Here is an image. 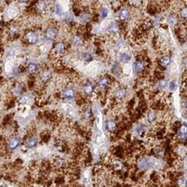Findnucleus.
Listing matches in <instances>:
<instances>
[{
    "mask_svg": "<svg viewBox=\"0 0 187 187\" xmlns=\"http://www.w3.org/2000/svg\"><path fill=\"white\" fill-rule=\"evenodd\" d=\"M155 160L152 158H142L139 161V167L142 170H147L155 165Z\"/></svg>",
    "mask_w": 187,
    "mask_h": 187,
    "instance_id": "f257e3e1",
    "label": "nucleus"
},
{
    "mask_svg": "<svg viewBox=\"0 0 187 187\" xmlns=\"http://www.w3.org/2000/svg\"><path fill=\"white\" fill-rule=\"evenodd\" d=\"M26 40L30 44H35L39 41V35L35 31H29L26 34Z\"/></svg>",
    "mask_w": 187,
    "mask_h": 187,
    "instance_id": "f03ea898",
    "label": "nucleus"
},
{
    "mask_svg": "<svg viewBox=\"0 0 187 187\" xmlns=\"http://www.w3.org/2000/svg\"><path fill=\"white\" fill-rule=\"evenodd\" d=\"M58 35V31L55 28H48L46 30L45 36L47 40H55Z\"/></svg>",
    "mask_w": 187,
    "mask_h": 187,
    "instance_id": "7ed1b4c3",
    "label": "nucleus"
},
{
    "mask_svg": "<svg viewBox=\"0 0 187 187\" xmlns=\"http://www.w3.org/2000/svg\"><path fill=\"white\" fill-rule=\"evenodd\" d=\"M144 68H145V64H144L143 60H136L134 63V71L137 74H139L142 72H143Z\"/></svg>",
    "mask_w": 187,
    "mask_h": 187,
    "instance_id": "20e7f679",
    "label": "nucleus"
},
{
    "mask_svg": "<svg viewBox=\"0 0 187 187\" xmlns=\"http://www.w3.org/2000/svg\"><path fill=\"white\" fill-rule=\"evenodd\" d=\"M62 96H63V98H65V99H73L74 96H75V91H74V90H73V89L67 88L63 91Z\"/></svg>",
    "mask_w": 187,
    "mask_h": 187,
    "instance_id": "39448f33",
    "label": "nucleus"
},
{
    "mask_svg": "<svg viewBox=\"0 0 187 187\" xmlns=\"http://www.w3.org/2000/svg\"><path fill=\"white\" fill-rule=\"evenodd\" d=\"M129 17V11L126 8H122L119 11L118 13V17L121 21H124L126 19H128V17Z\"/></svg>",
    "mask_w": 187,
    "mask_h": 187,
    "instance_id": "423d86ee",
    "label": "nucleus"
},
{
    "mask_svg": "<svg viewBox=\"0 0 187 187\" xmlns=\"http://www.w3.org/2000/svg\"><path fill=\"white\" fill-rule=\"evenodd\" d=\"M37 145V140L34 137H29L26 140L25 142V146L28 148H34Z\"/></svg>",
    "mask_w": 187,
    "mask_h": 187,
    "instance_id": "0eeeda50",
    "label": "nucleus"
},
{
    "mask_svg": "<svg viewBox=\"0 0 187 187\" xmlns=\"http://www.w3.org/2000/svg\"><path fill=\"white\" fill-rule=\"evenodd\" d=\"M55 52H56V54L62 55L65 52V50H66V46H65L64 43H62V42H59V43H57L56 46H55Z\"/></svg>",
    "mask_w": 187,
    "mask_h": 187,
    "instance_id": "6e6552de",
    "label": "nucleus"
},
{
    "mask_svg": "<svg viewBox=\"0 0 187 187\" xmlns=\"http://www.w3.org/2000/svg\"><path fill=\"white\" fill-rule=\"evenodd\" d=\"M19 140L17 139V138H11V140L9 141V142H8V146H9V147L11 148V149H16L18 146H19Z\"/></svg>",
    "mask_w": 187,
    "mask_h": 187,
    "instance_id": "1a4fd4ad",
    "label": "nucleus"
},
{
    "mask_svg": "<svg viewBox=\"0 0 187 187\" xmlns=\"http://www.w3.org/2000/svg\"><path fill=\"white\" fill-rule=\"evenodd\" d=\"M126 95V91L123 88H118L115 91V97L117 99H122Z\"/></svg>",
    "mask_w": 187,
    "mask_h": 187,
    "instance_id": "9d476101",
    "label": "nucleus"
},
{
    "mask_svg": "<svg viewBox=\"0 0 187 187\" xmlns=\"http://www.w3.org/2000/svg\"><path fill=\"white\" fill-rule=\"evenodd\" d=\"M108 30L113 34L117 33L119 31V26H118V24L117 22H112L108 27Z\"/></svg>",
    "mask_w": 187,
    "mask_h": 187,
    "instance_id": "9b49d317",
    "label": "nucleus"
},
{
    "mask_svg": "<svg viewBox=\"0 0 187 187\" xmlns=\"http://www.w3.org/2000/svg\"><path fill=\"white\" fill-rule=\"evenodd\" d=\"M110 83V79L108 77H103L99 79V86L101 87V88H104V87H106Z\"/></svg>",
    "mask_w": 187,
    "mask_h": 187,
    "instance_id": "f8f14e48",
    "label": "nucleus"
},
{
    "mask_svg": "<svg viewBox=\"0 0 187 187\" xmlns=\"http://www.w3.org/2000/svg\"><path fill=\"white\" fill-rule=\"evenodd\" d=\"M47 4H46V2L43 1V0L39 1L37 3V4H36V9L39 11H41V12H44L47 10Z\"/></svg>",
    "mask_w": 187,
    "mask_h": 187,
    "instance_id": "ddd939ff",
    "label": "nucleus"
},
{
    "mask_svg": "<svg viewBox=\"0 0 187 187\" xmlns=\"http://www.w3.org/2000/svg\"><path fill=\"white\" fill-rule=\"evenodd\" d=\"M130 60H131L130 55H128L127 53H122V54L120 55V61H121L122 63L126 64V63L129 62V61H130Z\"/></svg>",
    "mask_w": 187,
    "mask_h": 187,
    "instance_id": "4468645a",
    "label": "nucleus"
},
{
    "mask_svg": "<svg viewBox=\"0 0 187 187\" xmlns=\"http://www.w3.org/2000/svg\"><path fill=\"white\" fill-rule=\"evenodd\" d=\"M90 19V15L87 12H82L79 15V20L82 23H86Z\"/></svg>",
    "mask_w": 187,
    "mask_h": 187,
    "instance_id": "2eb2a0df",
    "label": "nucleus"
},
{
    "mask_svg": "<svg viewBox=\"0 0 187 187\" xmlns=\"http://www.w3.org/2000/svg\"><path fill=\"white\" fill-rule=\"evenodd\" d=\"M178 136L181 140L186 139V124L180 128V130L178 132Z\"/></svg>",
    "mask_w": 187,
    "mask_h": 187,
    "instance_id": "dca6fc26",
    "label": "nucleus"
},
{
    "mask_svg": "<svg viewBox=\"0 0 187 187\" xmlns=\"http://www.w3.org/2000/svg\"><path fill=\"white\" fill-rule=\"evenodd\" d=\"M28 71L30 73H35L38 71V66L35 63H29L28 65Z\"/></svg>",
    "mask_w": 187,
    "mask_h": 187,
    "instance_id": "f3484780",
    "label": "nucleus"
},
{
    "mask_svg": "<svg viewBox=\"0 0 187 187\" xmlns=\"http://www.w3.org/2000/svg\"><path fill=\"white\" fill-rule=\"evenodd\" d=\"M170 63H171L170 56H163L160 59V64L163 66H167L168 65H170Z\"/></svg>",
    "mask_w": 187,
    "mask_h": 187,
    "instance_id": "a211bd4d",
    "label": "nucleus"
},
{
    "mask_svg": "<svg viewBox=\"0 0 187 187\" xmlns=\"http://www.w3.org/2000/svg\"><path fill=\"white\" fill-rule=\"evenodd\" d=\"M84 91L86 92V94L87 95H91L93 91V88H92V86L90 84V83H86L85 86H84Z\"/></svg>",
    "mask_w": 187,
    "mask_h": 187,
    "instance_id": "6ab92c4d",
    "label": "nucleus"
},
{
    "mask_svg": "<svg viewBox=\"0 0 187 187\" xmlns=\"http://www.w3.org/2000/svg\"><path fill=\"white\" fill-rule=\"evenodd\" d=\"M117 128V124L114 121H109L107 122V129L110 131H114Z\"/></svg>",
    "mask_w": 187,
    "mask_h": 187,
    "instance_id": "aec40b11",
    "label": "nucleus"
},
{
    "mask_svg": "<svg viewBox=\"0 0 187 187\" xmlns=\"http://www.w3.org/2000/svg\"><path fill=\"white\" fill-rule=\"evenodd\" d=\"M108 14H109V10H108L106 7H103V8L101 9V11H100V17H101V18H105V17H107Z\"/></svg>",
    "mask_w": 187,
    "mask_h": 187,
    "instance_id": "412c9836",
    "label": "nucleus"
},
{
    "mask_svg": "<svg viewBox=\"0 0 187 187\" xmlns=\"http://www.w3.org/2000/svg\"><path fill=\"white\" fill-rule=\"evenodd\" d=\"M83 116H84V117H85L86 119H88V118L91 117V110H90V109H89L87 106L84 109Z\"/></svg>",
    "mask_w": 187,
    "mask_h": 187,
    "instance_id": "4be33fe9",
    "label": "nucleus"
},
{
    "mask_svg": "<svg viewBox=\"0 0 187 187\" xmlns=\"http://www.w3.org/2000/svg\"><path fill=\"white\" fill-rule=\"evenodd\" d=\"M147 120H148V122H153L155 120V113L154 112L150 111L147 114Z\"/></svg>",
    "mask_w": 187,
    "mask_h": 187,
    "instance_id": "5701e85b",
    "label": "nucleus"
},
{
    "mask_svg": "<svg viewBox=\"0 0 187 187\" xmlns=\"http://www.w3.org/2000/svg\"><path fill=\"white\" fill-rule=\"evenodd\" d=\"M55 12L59 16H61L63 14V9H62V7L60 4H56V6H55Z\"/></svg>",
    "mask_w": 187,
    "mask_h": 187,
    "instance_id": "b1692460",
    "label": "nucleus"
},
{
    "mask_svg": "<svg viewBox=\"0 0 187 187\" xmlns=\"http://www.w3.org/2000/svg\"><path fill=\"white\" fill-rule=\"evenodd\" d=\"M166 85H167V82H166L165 80H161V81H160V83L158 84V88L160 89V90H163V89L165 88Z\"/></svg>",
    "mask_w": 187,
    "mask_h": 187,
    "instance_id": "393cba45",
    "label": "nucleus"
},
{
    "mask_svg": "<svg viewBox=\"0 0 187 187\" xmlns=\"http://www.w3.org/2000/svg\"><path fill=\"white\" fill-rule=\"evenodd\" d=\"M168 22L169 23L171 24V25H175L177 23V17H174V16H171V17H169V18H168Z\"/></svg>",
    "mask_w": 187,
    "mask_h": 187,
    "instance_id": "a878e982",
    "label": "nucleus"
},
{
    "mask_svg": "<svg viewBox=\"0 0 187 187\" xmlns=\"http://www.w3.org/2000/svg\"><path fill=\"white\" fill-rule=\"evenodd\" d=\"M89 178H90V172L86 171V172H85V173L83 175V182L87 183L89 181Z\"/></svg>",
    "mask_w": 187,
    "mask_h": 187,
    "instance_id": "bb28decb",
    "label": "nucleus"
},
{
    "mask_svg": "<svg viewBox=\"0 0 187 187\" xmlns=\"http://www.w3.org/2000/svg\"><path fill=\"white\" fill-rule=\"evenodd\" d=\"M176 89H177L176 82H174V81H171V82L169 83V90H170V91H175Z\"/></svg>",
    "mask_w": 187,
    "mask_h": 187,
    "instance_id": "cd10ccee",
    "label": "nucleus"
},
{
    "mask_svg": "<svg viewBox=\"0 0 187 187\" xmlns=\"http://www.w3.org/2000/svg\"><path fill=\"white\" fill-rule=\"evenodd\" d=\"M73 45H75V46H77V47L81 46V45H82V41H81V39H80L79 37L76 36V37L74 38V40H73Z\"/></svg>",
    "mask_w": 187,
    "mask_h": 187,
    "instance_id": "c85d7f7f",
    "label": "nucleus"
},
{
    "mask_svg": "<svg viewBox=\"0 0 187 187\" xmlns=\"http://www.w3.org/2000/svg\"><path fill=\"white\" fill-rule=\"evenodd\" d=\"M49 78H50V73L49 72H44L42 75V79L44 80V81L49 79Z\"/></svg>",
    "mask_w": 187,
    "mask_h": 187,
    "instance_id": "c756f323",
    "label": "nucleus"
},
{
    "mask_svg": "<svg viewBox=\"0 0 187 187\" xmlns=\"http://www.w3.org/2000/svg\"><path fill=\"white\" fill-rule=\"evenodd\" d=\"M84 59H85V60H91V59H92V57H91V55H89V54H85L84 55Z\"/></svg>",
    "mask_w": 187,
    "mask_h": 187,
    "instance_id": "7c9ffc66",
    "label": "nucleus"
},
{
    "mask_svg": "<svg viewBox=\"0 0 187 187\" xmlns=\"http://www.w3.org/2000/svg\"><path fill=\"white\" fill-rule=\"evenodd\" d=\"M17 1H19L20 3H27L29 0H17Z\"/></svg>",
    "mask_w": 187,
    "mask_h": 187,
    "instance_id": "2f4dec72",
    "label": "nucleus"
},
{
    "mask_svg": "<svg viewBox=\"0 0 187 187\" xmlns=\"http://www.w3.org/2000/svg\"><path fill=\"white\" fill-rule=\"evenodd\" d=\"M94 1H99V0H94Z\"/></svg>",
    "mask_w": 187,
    "mask_h": 187,
    "instance_id": "473e14b6",
    "label": "nucleus"
}]
</instances>
